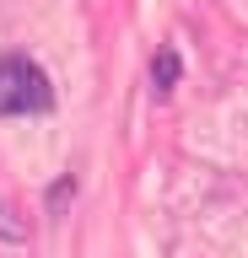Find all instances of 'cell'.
<instances>
[{"instance_id":"obj_2","label":"cell","mask_w":248,"mask_h":258,"mask_svg":"<svg viewBox=\"0 0 248 258\" xmlns=\"http://www.w3.org/2000/svg\"><path fill=\"white\" fill-rule=\"evenodd\" d=\"M151 81H157V92H167V86H173V81H178V54H157V59H151Z\"/></svg>"},{"instance_id":"obj_1","label":"cell","mask_w":248,"mask_h":258,"mask_svg":"<svg viewBox=\"0 0 248 258\" xmlns=\"http://www.w3.org/2000/svg\"><path fill=\"white\" fill-rule=\"evenodd\" d=\"M49 102H54L49 76L27 54H6L0 59V118H11V113H43Z\"/></svg>"}]
</instances>
